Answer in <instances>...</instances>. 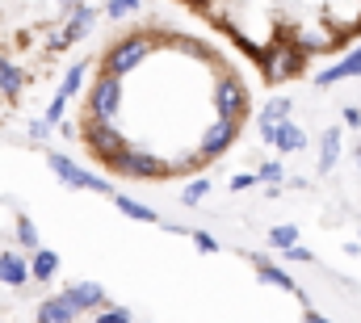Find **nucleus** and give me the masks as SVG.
Returning a JSON list of instances; mask_svg holds the SVG:
<instances>
[{
	"mask_svg": "<svg viewBox=\"0 0 361 323\" xmlns=\"http://www.w3.org/2000/svg\"><path fill=\"white\" fill-rule=\"evenodd\" d=\"M92 25H97V8H89V4H76L72 8V17L51 34V51H68L72 42H80V38H89Z\"/></svg>",
	"mask_w": 361,
	"mask_h": 323,
	"instance_id": "6e6552de",
	"label": "nucleus"
},
{
	"mask_svg": "<svg viewBox=\"0 0 361 323\" xmlns=\"http://www.w3.org/2000/svg\"><path fill=\"white\" fill-rule=\"evenodd\" d=\"M0 323H4V319H0Z\"/></svg>",
	"mask_w": 361,
	"mask_h": 323,
	"instance_id": "a878e982",
	"label": "nucleus"
},
{
	"mask_svg": "<svg viewBox=\"0 0 361 323\" xmlns=\"http://www.w3.org/2000/svg\"><path fill=\"white\" fill-rule=\"evenodd\" d=\"M17 243H21L25 252H38V248H42V243H38V227H34V219H25V214L17 219Z\"/></svg>",
	"mask_w": 361,
	"mask_h": 323,
	"instance_id": "f3484780",
	"label": "nucleus"
},
{
	"mask_svg": "<svg viewBox=\"0 0 361 323\" xmlns=\"http://www.w3.org/2000/svg\"><path fill=\"white\" fill-rule=\"evenodd\" d=\"M143 8V0H105V17H126V13H139Z\"/></svg>",
	"mask_w": 361,
	"mask_h": 323,
	"instance_id": "6ab92c4d",
	"label": "nucleus"
},
{
	"mask_svg": "<svg viewBox=\"0 0 361 323\" xmlns=\"http://www.w3.org/2000/svg\"><path fill=\"white\" fill-rule=\"evenodd\" d=\"M156 51V38L152 34H126V38H118L109 51H105V59H101V72H109V76H130L147 55Z\"/></svg>",
	"mask_w": 361,
	"mask_h": 323,
	"instance_id": "f257e3e1",
	"label": "nucleus"
},
{
	"mask_svg": "<svg viewBox=\"0 0 361 323\" xmlns=\"http://www.w3.org/2000/svg\"><path fill=\"white\" fill-rule=\"evenodd\" d=\"M114 206H118V214H126L130 223H160V214H156L152 206H143V202H135V197H126V193H114Z\"/></svg>",
	"mask_w": 361,
	"mask_h": 323,
	"instance_id": "ddd939ff",
	"label": "nucleus"
},
{
	"mask_svg": "<svg viewBox=\"0 0 361 323\" xmlns=\"http://www.w3.org/2000/svg\"><path fill=\"white\" fill-rule=\"evenodd\" d=\"M281 176V164H261V181H277Z\"/></svg>",
	"mask_w": 361,
	"mask_h": 323,
	"instance_id": "b1692460",
	"label": "nucleus"
},
{
	"mask_svg": "<svg viewBox=\"0 0 361 323\" xmlns=\"http://www.w3.org/2000/svg\"><path fill=\"white\" fill-rule=\"evenodd\" d=\"M118 176H130V181H164L169 176V164L152 152H139V147H126L118 160L109 164Z\"/></svg>",
	"mask_w": 361,
	"mask_h": 323,
	"instance_id": "423d86ee",
	"label": "nucleus"
},
{
	"mask_svg": "<svg viewBox=\"0 0 361 323\" xmlns=\"http://www.w3.org/2000/svg\"><path fill=\"white\" fill-rule=\"evenodd\" d=\"M189 240L197 243V252H219V248H223V243L214 240L210 231H189Z\"/></svg>",
	"mask_w": 361,
	"mask_h": 323,
	"instance_id": "4be33fe9",
	"label": "nucleus"
},
{
	"mask_svg": "<svg viewBox=\"0 0 361 323\" xmlns=\"http://www.w3.org/2000/svg\"><path fill=\"white\" fill-rule=\"evenodd\" d=\"M21 88H25V72H21L17 63H8V59L0 55V97L17 101V97H21Z\"/></svg>",
	"mask_w": 361,
	"mask_h": 323,
	"instance_id": "4468645a",
	"label": "nucleus"
},
{
	"mask_svg": "<svg viewBox=\"0 0 361 323\" xmlns=\"http://www.w3.org/2000/svg\"><path fill=\"white\" fill-rule=\"evenodd\" d=\"M59 269H63L59 252H51V248L30 252V281H55V277H59Z\"/></svg>",
	"mask_w": 361,
	"mask_h": 323,
	"instance_id": "9d476101",
	"label": "nucleus"
},
{
	"mask_svg": "<svg viewBox=\"0 0 361 323\" xmlns=\"http://www.w3.org/2000/svg\"><path fill=\"white\" fill-rule=\"evenodd\" d=\"M273 143H277L281 152H294V147H302V130H298L294 122H277V135H273Z\"/></svg>",
	"mask_w": 361,
	"mask_h": 323,
	"instance_id": "dca6fc26",
	"label": "nucleus"
},
{
	"mask_svg": "<svg viewBox=\"0 0 361 323\" xmlns=\"http://www.w3.org/2000/svg\"><path fill=\"white\" fill-rule=\"evenodd\" d=\"M122 109V76L97 72V80L89 88V118L92 122H114Z\"/></svg>",
	"mask_w": 361,
	"mask_h": 323,
	"instance_id": "20e7f679",
	"label": "nucleus"
},
{
	"mask_svg": "<svg viewBox=\"0 0 361 323\" xmlns=\"http://www.w3.org/2000/svg\"><path fill=\"white\" fill-rule=\"evenodd\" d=\"M0 281L4 286H25L30 281V256H21V252H0Z\"/></svg>",
	"mask_w": 361,
	"mask_h": 323,
	"instance_id": "9b49d317",
	"label": "nucleus"
},
{
	"mask_svg": "<svg viewBox=\"0 0 361 323\" xmlns=\"http://www.w3.org/2000/svg\"><path fill=\"white\" fill-rule=\"evenodd\" d=\"M47 135H51V122H47V118H34V122H30V139H34V143H42Z\"/></svg>",
	"mask_w": 361,
	"mask_h": 323,
	"instance_id": "5701e85b",
	"label": "nucleus"
},
{
	"mask_svg": "<svg viewBox=\"0 0 361 323\" xmlns=\"http://www.w3.org/2000/svg\"><path fill=\"white\" fill-rule=\"evenodd\" d=\"M89 80V59L85 63H72L68 72H63V80H59V88H55V97H63V101H72L76 92H80V84Z\"/></svg>",
	"mask_w": 361,
	"mask_h": 323,
	"instance_id": "2eb2a0df",
	"label": "nucleus"
},
{
	"mask_svg": "<svg viewBox=\"0 0 361 323\" xmlns=\"http://www.w3.org/2000/svg\"><path fill=\"white\" fill-rule=\"evenodd\" d=\"M294 240H298V231H294V227H273V231H269V243H273V248H281V252H286V248H294Z\"/></svg>",
	"mask_w": 361,
	"mask_h": 323,
	"instance_id": "412c9836",
	"label": "nucleus"
},
{
	"mask_svg": "<svg viewBox=\"0 0 361 323\" xmlns=\"http://www.w3.org/2000/svg\"><path fill=\"white\" fill-rule=\"evenodd\" d=\"M235 139H240V122L214 118V122L197 135V156H202V160H219V156H227V152L235 147Z\"/></svg>",
	"mask_w": 361,
	"mask_h": 323,
	"instance_id": "0eeeda50",
	"label": "nucleus"
},
{
	"mask_svg": "<svg viewBox=\"0 0 361 323\" xmlns=\"http://www.w3.org/2000/svg\"><path fill=\"white\" fill-rule=\"evenodd\" d=\"M47 168H51V172H55V176L68 185V189H89V193H101V197H114V193H118L109 176L80 168L76 160H68L63 152H47Z\"/></svg>",
	"mask_w": 361,
	"mask_h": 323,
	"instance_id": "f03ea898",
	"label": "nucleus"
},
{
	"mask_svg": "<svg viewBox=\"0 0 361 323\" xmlns=\"http://www.w3.org/2000/svg\"><path fill=\"white\" fill-rule=\"evenodd\" d=\"M59 4H72V8H76V4H85V0H59Z\"/></svg>",
	"mask_w": 361,
	"mask_h": 323,
	"instance_id": "393cba45",
	"label": "nucleus"
},
{
	"mask_svg": "<svg viewBox=\"0 0 361 323\" xmlns=\"http://www.w3.org/2000/svg\"><path fill=\"white\" fill-rule=\"evenodd\" d=\"M85 147L97 156V164H105V168H109V164L118 160L130 143H126V135H122L114 122H92V118H89V126H85Z\"/></svg>",
	"mask_w": 361,
	"mask_h": 323,
	"instance_id": "39448f33",
	"label": "nucleus"
},
{
	"mask_svg": "<svg viewBox=\"0 0 361 323\" xmlns=\"http://www.w3.org/2000/svg\"><path fill=\"white\" fill-rule=\"evenodd\" d=\"M76 307L63 298V294H55V298H42L38 303V323H76Z\"/></svg>",
	"mask_w": 361,
	"mask_h": 323,
	"instance_id": "f8f14e48",
	"label": "nucleus"
},
{
	"mask_svg": "<svg viewBox=\"0 0 361 323\" xmlns=\"http://www.w3.org/2000/svg\"><path fill=\"white\" fill-rule=\"evenodd\" d=\"M63 298L85 315V311H101V307H109V298H105V286L101 281H72V286H63Z\"/></svg>",
	"mask_w": 361,
	"mask_h": 323,
	"instance_id": "1a4fd4ad",
	"label": "nucleus"
},
{
	"mask_svg": "<svg viewBox=\"0 0 361 323\" xmlns=\"http://www.w3.org/2000/svg\"><path fill=\"white\" fill-rule=\"evenodd\" d=\"M210 105H214V118H227V122H244L248 114V88L235 72H219L214 92H210Z\"/></svg>",
	"mask_w": 361,
	"mask_h": 323,
	"instance_id": "7ed1b4c3",
	"label": "nucleus"
},
{
	"mask_svg": "<svg viewBox=\"0 0 361 323\" xmlns=\"http://www.w3.org/2000/svg\"><path fill=\"white\" fill-rule=\"evenodd\" d=\"M206 193H210V181H206V176H197V181H189V185L180 189V206H197Z\"/></svg>",
	"mask_w": 361,
	"mask_h": 323,
	"instance_id": "a211bd4d",
	"label": "nucleus"
},
{
	"mask_svg": "<svg viewBox=\"0 0 361 323\" xmlns=\"http://www.w3.org/2000/svg\"><path fill=\"white\" fill-rule=\"evenodd\" d=\"M92 323H130V311L126 307H101L92 315Z\"/></svg>",
	"mask_w": 361,
	"mask_h": 323,
	"instance_id": "aec40b11",
	"label": "nucleus"
}]
</instances>
